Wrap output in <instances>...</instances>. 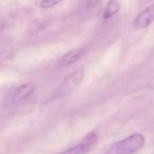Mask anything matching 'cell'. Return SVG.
Here are the masks:
<instances>
[{
  "mask_svg": "<svg viewBox=\"0 0 154 154\" xmlns=\"http://www.w3.org/2000/svg\"><path fill=\"white\" fill-rule=\"evenodd\" d=\"M146 138L140 133H134L119 141L112 143L106 154H135L143 148Z\"/></svg>",
  "mask_w": 154,
  "mask_h": 154,
  "instance_id": "6da1fadb",
  "label": "cell"
},
{
  "mask_svg": "<svg viewBox=\"0 0 154 154\" xmlns=\"http://www.w3.org/2000/svg\"><path fill=\"white\" fill-rule=\"evenodd\" d=\"M98 143V135L95 131L88 133L76 145L68 148L58 154H89Z\"/></svg>",
  "mask_w": 154,
  "mask_h": 154,
  "instance_id": "7a4b0ae2",
  "label": "cell"
},
{
  "mask_svg": "<svg viewBox=\"0 0 154 154\" xmlns=\"http://www.w3.org/2000/svg\"><path fill=\"white\" fill-rule=\"evenodd\" d=\"M85 76V71L84 69H78V70L72 72L70 75L64 78V80L61 82L58 89L56 90L55 94L58 96H62V95H66L71 93L75 88L79 86L80 82H82Z\"/></svg>",
  "mask_w": 154,
  "mask_h": 154,
  "instance_id": "3957f363",
  "label": "cell"
},
{
  "mask_svg": "<svg viewBox=\"0 0 154 154\" xmlns=\"http://www.w3.org/2000/svg\"><path fill=\"white\" fill-rule=\"evenodd\" d=\"M36 90V86L32 82H26L20 86H18L7 98V105L8 106H14L19 103H22L26 99H28Z\"/></svg>",
  "mask_w": 154,
  "mask_h": 154,
  "instance_id": "277c9868",
  "label": "cell"
},
{
  "mask_svg": "<svg viewBox=\"0 0 154 154\" xmlns=\"http://www.w3.org/2000/svg\"><path fill=\"white\" fill-rule=\"evenodd\" d=\"M153 18H154V10L153 7L150 5V7L146 8L145 10H143L136 16V18L134 19V22H133V26L135 29H139V30L146 29L148 26H150V24L153 22Z\"/></svg>",
  "mask_w": 154,
  "mask_h": 154,
  "instance_id": "5b68a950",
  "label": "cell"
},
{
  "mask_svg": "<svg viewBox=\"0 0 154 154\" xmlns=\"http://www.w3.org/2000/svg\"><path fill=\"white\" fill-rule=\"evenodd\" d=\"M85 51L82 49H77L70 51L60 59V66H69L71 64L75 63L77 60L79 59L82 55H84Z\"/></svg>",
  "mask_w": 154,
  "mask_h": 154,
  "instance_id": "8992f818",
  "label": "cell"
},
{
  "mask_svg": "<svg viewBox=\"0 0 154 154\" xmlns=\"http://www.w3.org/2000/svg\"><path fill=\"white\" fill-rule=\"evenodd\" d=\"M119 10H120V5L117 0H109L108 3L106 5L105 10H103V19H110L113 16H115L119 12Z\"/></svg>",
  "mask_w": 154,
  "mask_h": 154,
  "instance_id": "52a82bcc",
  "label": "cell"
},
{
  "mask_svg": "<svg viewBox=\"0 0 154 154\" xmlns=\"http://www.w3.org/2000/svg\"><path fill=\"white\" fill-rule=\"evenodd\" d=\"M61 1H63V0H42L40 2V8L45 10L51 9V8H54L57 5H59Z\"/></svg>",
  "mask_w": 154,
  "mask_h": 154,
  "instance_id": "ba28073f",
  "label": "cell"
},
{
  "mask_svg": "<svg viewBox=\"0 0 154 154\" xmlns=\"http://www.w3.org/2000/svg\"><path fill=\"white\" fill-rule=\"evenodd\" d=\"M100 2V0H84L82 1V8L84 10H90L96 7L98 3Z\"/></svg>",
  "mask_w": 154,
  "mask_h": 154,
  "instance_id": "9c48e42d",
  "label": "cell"
}]
</instances>
